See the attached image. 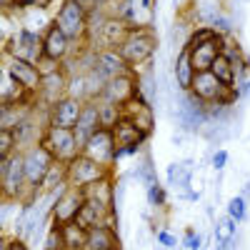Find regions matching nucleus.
Returning a JSON list of instances; mask_svg holds the SVG:
<instances>
[{
	"label": "nucleus",
	"instance_id": "obj_1",
	"mask_svg": "<svg viewBox=\"0 0 250 250\" xmlns=\"http://www.w3.org/2000/svg\"><path fill=\"white\" fill-rule=\"evenodd\" d=\"M53 23L78 45L90 40V10L78 0H62L55 10Z\"/></svg>",
	"mask_w": 250,
	"mask_h": 250
},
{
	"label": "nucleus",
	"instance_id": "obj_2",
	"mask_svg": "<svg viewBox=\"0 0 250 250\" xmlns=\"http://www.w3.org/2000/svg\"><path fill=\"white\" fill-rule=\"evenodd\" d=\"M120 55L123 60L128 62V68L135 70L140 65H148L150 58L155 55L158 50V35L150 25H138V28H130L128 38L120 43Z\"/></svg>",
	"mask_w": 250,
	"mask_h": 250
},
{
	"label": "nucleus",
	"instance_id": "obj_3",
	"mask_svg": "<svg viewBox=\"0 0 250 250\" xmlns=\"http://www.w3.org/2000/svg\"><path fill=\"white\" fill-rule=\"evenodd\" d=\"M28 175H25V158L23 150H18L10 158H0V193L3 200H10L18 205L20 195L28 188Z\"/></svg>",
	"mask_w": 250,
	"mask_h": 250
},
{
	"label": "nucleus",
	"instance_id": "obj_4",
	"mask_svg": "<svg viewBox=\"0 0 250 250\" xmlns=\"http://www.w3.org/2000/svg\"><path fill=\"white\" fill-rule=\"evenodd\" d=\"M40 143H43L53 153V158L60 160V163H73L83 153L80 143H78V138L70 128H55V125H48V128L43 130Z\"/></svg>",
	"mask_w": 250,
	"mask_h": 250
},
{
	"label": "nucleus",
	"instance_id": "obj_5",
	"mask_svg": "<svg viewBox=\"0 0 250 250\" xmlns=\"http://www.w3.org/2000/svg\"><path fill=\"white\" fill-rule=\"evenodd\" d=\"M110 175H113V170L108 168V165L88 158L85 153H80L73 163H68V185L80 188V190L93 185V183H98V180H105Z\"/></svg>",
	"mask_w": 250,
	"mask_h": 250
},
{
	"label": "nucleus",
	"instance_id": "obj_6",
	"mask_svg": "<svg viewBox=\"0 0 250 250\" xmlns=\"http://www.w3.org/2000/svg\"><path fill=\"white\" fill-rule=\"evenodd\" d=\"M5 55L28 60V62H38L43 58V33H38L33 28H18L13 33V38L8 40V45L3 50Z\"/></svg>",
	"mask_w": 250,
	"mask_h": 250
},
{
	"label": "nucleus",
	"instance_id": "obj_7",
	"mask_svg": "<svg viewBox=\"0 0 250 250\" xmlns=\"http://www.w3.org/2000/svg\"><path fill=\"white\" fill-rule=\"evenodd\" d=\"M83 203H85V195H83L80 188H73V185L62 188L55 195V203L50 205V223L60 225V228L68 225V223H75Z\"/></svg>",
	"mask_w": 250,
	"mask_h": 250
},
{
	"label": "nucleus",
	"instance_id": "obj_8",
	"mask_svg": "<svg viewBox=\"0 0 250 250\" xmlns=\"http://www.w3.org/2000/svg\"><path fill=\"white\" fill-rule=\"evenodd\" d=\"M3 62H5V68H3V70L18 83V85H23L30 95L38 98L40 85H43V73L38 70L35 62L20 60V58H13V55H5V53H3Z\"/></svg>",
	"mask_w": 250,
	"mask_h": 250
},
{
	"label": "nucleus",
	"instance_id": "obj_9",
	"mask_svg": "<svg viewBox=\"0 0 250 250\" xmlns=\"http://www.w3.org/2000/svg\"><path fill=\"white\" fill-rule=\"evenodd\" d=\"M23 158H25V175H28V183L35 185V188H40L45 173L50 170V165L55 163L53 153L45 148L43 143H35V145H30V148L23 150Z\"/></svg>",
	"mask_w": 250,
	"mask_h": 250
},
{
	"label": "nucleus",
	"instance_id": "obj_10",
	"mask_svg": "<svg viewBox=\"0 0 250 250\" xmlns=\"http://www.w3.org/2000/svg\"><path fill=\"white\" fill-rule=\"evenodd\" d=\"M128 33H130V25L125 20L108 15L103 20V25L90 33V38L95 40V50H105V48H120V43L128 38Z\"/></svg>",
	"mask_w": 250,
	"mask_h": 250
},
{
	"label": "nucleus",
	"instance_id": "obj_11",
	"mask_svg": "<svg viewBox=\"0 0 250 250\" xmlns=\"http://www.w3.org/2000/svg\"><path fill=\"white\" fill-rule=\"evenodd\" d=\"M115 150H118V140H115V133L108 130V128H100L85 145H83V153L88 158L103 163V165H115Z\"/></svg>",
	"mask_w": 250,
	"mask_h": 250
},
{
	"label": "nucleus",
	"instance_id": "obj_12",
	"mask_svg": "<svg viewBox=\"0 0 250 250\" xmlns=\"http://www.w3.org/2000/svg\"><path fill=\"white\" fill-rule=\"evenodd\" d=\"M135 85H138V73L135 70H128V73H123V75H115V78L105 80V85H103V90H100L98 98L118 103V105H125V103L133 100Z\"/></svg>",
	"mask_w": 250,
	"mask_h": 250
},
{
	"label": "nucleus",
	"instance_id": "obj_13",
	"mask_svg": "<svg viewBox=\"0 0 250 250\" xmlns=\"http://www.w3.org/2000/svg\"><path fill=\"white\" fill-rule=\"evenodd\" d=\"M80 110H83V103L65 95L60 98L58 103L48 108V125H55V128H75V123L80 118Z\"/></svg>",
	"mask_w": 250,
	"mask_h": 250
},
{
	"label": "nucleus",
	"instance_id": "obj_14",
	"mask_svg": "<svg viewBox=\"0 0 250 250\" xmlns=\"http://www.w3.org/2000/svg\"><path fill=\"white\" fill-rule=\"evenodd\" d=\"M70 50H73V40L50 20V23L45 25V30H43V55L62 62L70 55Z\"/></svg>",
	"mask_w": 250,
	"mask_h": 250
},
{
	"label": "nucleus",
	"instance_id": "obj_15",
	"mask_svg": "<svg viewBox=\"0 0 250 250\" xmlns=\"http://www.w3.org/2000/svg\"><path fill=\"white\" fill-rule=\"evenodd\" d=\"M68 83H70V75L65 68H60L58 73H50V75H43V85H40V93L35 100L50 108L53 103L68 95Z\"/></svg>",
	"mask_w": 250,
	"mask_h": 250
},
{
	"label": "nucleus",
	"instance_id": "obj_16",
	"mask_svg": "<svg viewBox=\"0 0 250 250\" xmlns=\"http://www.w3.org/2000/svg\"><path fill=\"white\" fill-rule=\"evenodd\" d=\"M93 70L103 78V80H110L115 75L128 73V62L123 60L118 48H105V50H95V62H93Z\"/></svg>",
	"mask_w": 250,
	"mask_h": 250
},
{
	"label": "nucleus",
	"instance_id": "obj_17",
	"mask_svg": "<svg viewBox=\"0 0 250 250\" xmlns=\"http://www.w3.org/2000/svg\"><path fill=\"white\" fill-rule=\"evenodd\" d=\"M98 130H100L98 100H85V103H83V110H80V118H78L75 128H73V133H75V138H78V143H80V148H83V145H85Z\"/></svg>",
	"mask_w": 250,
	"mask_h": 250
},
{
	"label": "nucleus",
	"instance_id": "obj_18",
	"mask_svg": "<svg viewBox=\"0 0 250 250\" xmlns=\"http://www.w3.org/2000/svg\"><path fill=\"white\" fill-rule=\"evenodd\" d=\"M195 75H198V70H195V65H193L190 50H188V48H180V53H178L175 60H173V78H175L178 90H183V93L190 90Z\"/></svg>",
	"mask_w": 250,
	"mask_h": 250
},
{
	"label": "nucleus",
	"instance_id": "obj_19",
	"mask_svg": "<svg viewBox=\"0 0 250 250\" xmlns=\"http://www.w3.org/2000/svg\"><path fill=\"white\" fill-rule=\"evenodd\" d=\"M113 248H120L115 228L100 225V228L88 230V245H85V250H113Z\"/></svg>",
	"mask_w": 250,
	"mask_h": 250
},
{
	"label": "nucleus",
	"instance_id": "obj_20",
	"mask_svg": "<svg viewBox=\"0 0 250 250\" xmlns=\"http://www.w3.org/2000/svg\"><path fill=\"white\" fill-rule=\"evenodd\" d=\"M113 133H115L118 145H123V148H128V145H145V140H148V135L140 133V130H138V125H135L128 115H125V118L115 125Z\"/></svg>",
	"mask_w": 250,
	"mask_h": 250
},
{
	"label": "nucleus",
	"instance_id": "obj_21",
	"mask_svg": "<svg viewBox=\"0 0 250 250\" xmlns=\"http://www.w3.org/2000/svg\"><path fill=\"white\" fill-rule=\"evenodd\" d=\"M83 195L88 200H98L105 208H115V185H113V178H105V180H98L88 188H83Z\"/></svg>",
	"mask_w": 250,
	"mask_h": 250
},
{
	"label": "nucleus",
	"instance_id": "obj_22",
	"mask_svg": "<svg viewBox=\"0 0 250 250\" xmlns=\"http://www.w3.org/2000/svg\"><path fill=\"white\" fill-rule=\"evenodd\" d=\"M62 188H68V163L55 160V163L50 165V170L45 173L43 183H40V190L48 195V193L62 190Z\"/></svg>",
	"mask_w": 250,
	"mask_h": 250
},
{
	"label": "nucleus",
	"instance_id": "obj_23",
	"mask_svg": "<svg viewBox=\"0 0 250 250\" xmlns=\"http://www.w3.org/2000/svg\"><path fill=\"white\" fill-rule=\"evenodd\" d=\"M98 100V113H100V128H108L113 130L115 125L125 118V110L118 103H110V100H103V98H95Z\"/></svg>",
	"mask_w": 250,
	"mask_h": 250
},
{
	"label": "nucleus",
	"instance_id": "obj_24",
	"mask_svg": "<svg viewBox=\"0 0 250 250\" xmlns=\"http://www.w3.org/2000/svg\"><path fill=\"white\" fill-rule=\"evenodd\" d=\"M62 233V243H65V250H85L88 245V230L78 223H68L60 228Z\"/></svg>",
	"mask_w": 250,
	"mask_h": 250
},
{
	"label": "nucleus",
	"instance_id": "obj_25",
	"mask_svg": "<svg viewBox=\"0 0 250 250\" xmlns=\"http://www.w3.org/2000/svg\"><path fill=\"white\" fill-rule=\"evenodd\" d=\"M220 38H223V35H220ZM190 55H193L195 70H198V73H205V70L213 68L215 58L220 55V45H218V43H208V45H200V48L190 50Z\"/></svg>",
	"mask_w": 250,
	"mask_h": 250
},
{
	"label": "nucleus",
	"instance_id": "obj_26",
	"mask_svg": "<svg viewBox=\"0 0 250 250\" xmlns=\"http://www.w3.org/2000/svg\"><path fill=\"white\" fill-rule=\"evenodd\" d=\"M220 35H223V33H218V30L210 28V25H195V28L190 30V35L185 38V48H188V50H195V48L208 45V43H218Z\"/></svg>",
	"mask_w": 250,
	"mask_h": 250
},
{
	"label": "nucleus",
	"instance_id": "obj_27",
	"mask_svg": "<svg viewBox=\"0 0 250 250\" xmlns=\"http://www.w3.org/2000/svg\"><path fill=\"white\" fill-rule=\"evenodd\" d=\"M168 185L185 190L190 185V163H173L168 168Z\"/></svg>",
	"mask_w": 250,
	"mask_h": 250
},
{
	"label": "nucleus",
	"instance_id": "obj_28",
	"mask_svg": "<svg viewBox=\"0 0 250 250\" xmlns=\"http://www.w3.org/2000/svg\"><path fill=\"white\" fill-rule=\"evenodd\" d=\"M210 73H213L218 80H223L225 85H233V80H235V68H233V60H228L223 53L215 58L213 68H210Z\"/></svg>",
	"mask_w": 250,
	"mask_h": 250
},
{
	"label": "nucleus",
	"instance_id": "obj_29",
	"mask_svg": "<svg viewBox=\"0 0 250 250\" xmlns=\"http://www.w3.org/2000/svg\"><path fill=\"white\" fill-rule=\"evenodd\" d=\"M145 195H148V205L153 210H160V208L168 205V195H165V188L155 180L150 185H145Z\"/></svg>",
	"mask_w": 250,
	"mask_h": 250
},
{
	"label": "nucleus",
	"instance_id": "obj_30",
	"mask_svg": "<svg viewBox=\"0 0 250 250\" xmlns=\"http://www.w3.org/2000/svg\"><path fill=\"white\" fill-rule=\"evenodd\" d=\"M20 150V143L15 130H3L0 128V158H10Z\"/></svg>",
	"mask_w": 250,
	"mask_h": 250
},
{
	"label": "nucleus",
	"instance_id": "obj_31",
	"mask_svg": "<svg viewBox=\"0 0 250 250\" xmlns=\"http://www.w3.org/2000/svg\"><path fill=\"white\" fill-rule=\"evenodd\" d=\"M228 215H230L235 223L245 220V218H248V200H245L243 195L230 198V200H228Z\"/></svg>",
	"mask_w": 250,
	"mask_h": 250
},
{
	"label": "nucleus",
	"instance_id": "obj_32",
	"mask_svg": "<svg viewBox=\"0 0 250 250\" xmlns=\"http://www.w3.org/2000/svg\"><path fill=\"white\" fill-rule=\"evenodd\" d=\"M233 238H235V220L228 215L215 225V240L220 243V240H233Z\"/></svg>",
	"mask_w": 250,
	"mask_h": 250
},
{
	"label": "nucleus",
	"instance_id": "obj_33",
	"mask_svg": "<svg viewBox=\"0 0 250 250\" xmlns=\"http://www.w3.org/2000/svg\"><path fill=\"white\" fill-rule=\"evenodd\" d=\"M43 250H65V243H62V233H60V225L50 223V230L45 235V245Z\"/></svg>",
	"mask_w": 250,
	"mask_h": 250
},
{
	"label": "nucleus",
	"instance_id": "obj_34",
	"mask_svg": "<svg viewBox=\"0 0 250 250\" xmlns=\"http://www.w3.org/2000/svg\"><path fill=\"white\" fill-rule=\"evenodd\" d=\"M135 175H138L145 185H150V183H155V180H158V175H155V165L150 163V158H148V155L143 158V163H140V168H138V173H135Z\"/></svg>",
	"mask_w": 250,
	"mask_h": 250
},
{
	"label": "nucleus",
	"instance_id": "obj_35",
	"mask_svg": "<svg viewBox=\"0 0 250 250\" xmlns=\"http://www.w3.org/2000/svg\"><path fill=\"white\" fill-rule=\"evenodd\" d=\"M35 65H38V70L43 73V75H50V73H58V70L62 68V62H60V60H53V58H48V55H43V58L35 62Z\"/></svg>",
	"mask_w": 250,
	"mask_h": 250
},
{
	"label": "nucleus",
	"instance_id": "obj_36",
	"mask_svg": "<svg viewBox=\"0 0 250 250\" xmlns=\"http://www.w3.org/2000/svg\"><path fill=\"white\" fill-rule=\"evenodd\" d=\"M200 243H203V238L193 230V228H190V230L185 233V238H183V245H185L188 250H200Z\"/></svg>",
	"mask_w": 250,
	"mask_h": 250
},
{
	"label": "nucleus",
	"instance_id": "obj_37",
	"mask_svg": "<svg viewBox=\"0 0 250 250\" xmlns=\"http://www.w3.org/2000/svg\"><path fill=\"white\" fill-rule=\"evenodd\" d=\"M10 10H33L38 8V0H8Z\"/></svg>",
	"mask_w": 250,
	"mask_h": 250
},
{
	"label": "nucleus",
	"instance_id": "obj_38",
	"mask_svg": "<svg viewBox=\"0 0 250 250\" xmlns=\"http://www.w3.org/2000/svg\"><path fill=\"white\" fill-rule=\"evenodd\" d=\"M210 163H213L215 170H223L225 165H228V153H225V150H215L213 158H210Z\"/></svg>",
	"mask_w": 250,
	"mask_h": 250
},
{
	"label": "nucleus",
	"instance_id": "obj_39",
	"mask_svg": "<svg viewBox=\"0 0 250 250\" xmlns=\"http://www.w3.org/2000/svg\"><path fill=\"white\" fill-rule=\"evenodd\" d=\"M158 243H160L163 248H175V245H178L175 235H170L168 230H158Z\"/></svg>",
	"mask_w": 250,
	"mask_h": 250
},
{
	"label": "nucleus",
	"instance_id": "obj_40",
	"mask_svg": "<svg viewBox=\"0 0 250 250\" xmlns=\"http://www.w3.org/2000/svg\"><path fill=\"white\" fill-rule=\"evenodd\" d=\"M10 248H13V250H30L23 238H10Z\"/></svg>",
	"mask_w": 250,
	"mask_h": 250
},
{
	"label": "nucleus",
	"instance_id": "obj_41",
	"mask_svg": "<svg viewBox=\"0 0 250 250\" xmlns=\"http://www.w3.org/2000/svg\"><path fill=\"white\" fill-rule=\"evenodd\" d=\"M233 243H235V238H233V240H220V243L215 245V250H233V248H235Z\"/></svg>",
	"mask_w": 250,
	"mask_h": 250
},
{
	"label": "nucleus",
	"instance_id": "obj_42",
	"mask_svg": "<svg viewBox=\"0 0 250 250\" xmlns=\"http://www.w3.org/2000/svg\"><path fill=\"white\" fill-rule=\"evenodd\" d=\"M78 3H83L88 10H95V8H98V5H95V0H78Z\"/></svg>",
	"mask_w": 250,
	"mask_h": 250
},
{
	"label": "nucleus",
	"instance_id": "obj_43",
	"mask_svg": "<svg viewBox=\"0 0 250 250\" xmlns=\"http://www.w3.org/2000/svg\"><path fill=\"white\" fill-rule=\"evenodd\" d=\"M140 5H143L145 10H150V8L155 5V0H140Z\"/></svg>",
	"mask_w": 250,
	"mask_h": 250
},
{
	"label": "nucleus",
	"instance_id": "obj_44",
	"mask_svg": "<svg viewBox=\"0 0 250 250\" xmlns=\"http://www.w3.org/2000/svg\"><path fill=\"white\" fill-rule=\"evenodd\" d=\"M0 250H13V248H10V238H5V240H3V245H0Z\"/></svg>",
	"mask_w": 250,
	"mask_h": 250
},
{
	"label": "nucleus",
	"instance_id": "obj_45",
	"mask_svg": "<svg viewBox=\"0 0 250 250\" xmlns=\"http://www.w3.org/2000/svg\"><path fill=\"white\" fill-rule=\"evenodd\" d=\"M113 250H120V248H113Z\"/></svg>",
	"mask_w": 250,
	"mask_h": 250
}]
</instances>
